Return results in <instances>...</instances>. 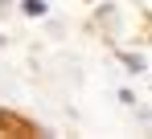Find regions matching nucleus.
<instances>
[{
    "instance_id": "1",
    "label": "nucleus",
    "mask_w": 152,
    "mask_h": 139,
    "mask_svg": "<svg viewBox=\"0 0 152 139\" xmlns=\"http://www.w3.org/2000/svg\"><path fill=\"white\" fill-rule=\"evenodd\" d=\"M21 12L25 17H45V0H21Z\"/></svg>"
},
{
    "instance_id": "2",
    "label": "nucleus",
    "mask_w": 152,
    "mask_h": 139,
    "mask_svg": "<svg viewBox=\"0 0 152 139\" xmlns=\"http://www.w3.org/2000/svg\"><path fill=\"white\" fill-rule=\"evenodd\" d=\"M124 66L132 70V74H140V70L148 66V62H144V57H136V53H124Z\"/></svg>"
}]
</instances>
